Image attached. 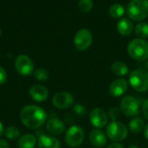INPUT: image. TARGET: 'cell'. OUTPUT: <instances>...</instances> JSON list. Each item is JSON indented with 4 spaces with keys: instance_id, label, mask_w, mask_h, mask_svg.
<instances>
[{
    "instance_id": "8",
    "label": "cell",
    "mask_w": 148,
    "mask_h": 148,
    "mask_svg": "<svg viewBox=\"0 0 148 148\" xmlns=\"http://www.w3.org/2000/svg\"><path fill=\"white\" fill-rule=\"evenodd\" d=\"M93 41V35L88 29L79 30L74 38V44L78 51H83L89 48Z\"/></svg>"
},
{
    "instance_id": "26",
    "label": "cell",
    "mask_w": 148,
    "mask_h": 148,
    "mask_svg": "<svg viewBox=\"0 0 148 148\" xmlns=\"http://www.w3.org/2000/svg\"><path fill=\"white\" fill-rule=\"evenodd\" d=\"M74 113L79 117H84L87 114V108L82 104H76L73 107Z\"/></svg>"
},
{
    "instance_id": "17",
    "label": "cell",
    "mask_w": 148,
    "mask_h": 148,
    "mask_svg": "<svg viewBox=\"0 0 148 148\" xmlns=\"http://www.w3.org/2000/svg\"><path fill=\"white\" fill-rule=\"evenodd\" d=\"M117 30L121 35L124 37L129 36L134 31V24L130 19L122 18L117 24Z\"/></svg>"
},
{
    "instance_id": "14",
    "label": "cell",
    "mask_w": 148,
    "mask_h": 148,
    "mask_svg": "<svg viewBox=\"0 0 148 148\" xmlns=\"http://www.w3.org/2000/svg\"><path fill=\"white\" fill-rule=\"evenodd\" d=\"M47 130L49 133L55 136H59L62 134L65 131V125L64 123L56 118H53L48 120L46 124Z\"/></svg>"
},
{
    "instance_id": "19",
    "label": "cell",
    "mask_w": 148,
    "mask_h": 148,
    "mask_svg": "<svg viewBox=\"0 0 148 148\" xmlns=\"http://www.w3.org/2000/svg\"><path fill=\"white\" fill-rule=\"evenodd\" d=\"M111 70L112 72L120 77L126 76L128 73V67L127 65L121 61H115L111 65Z\"/></svg>"
},
{
    "instance_id": "1",
    "label": "cell",
    "mask_w": 148,
    "mask_h": 148,
    "mask_svg": "<svg viewBox=\"0 0 148 148\" xmlns=\"http://www.w3.org/2000/svg\"><path fill=\"white\" fill-rule=\"evenodd\" d=\"M47 120V113L42 107L35 105L24 106L20 112V120L29 129L41 127Z\"/></svg>"
},
{
    "instance_id": "13",
    "label": "cell",
    "mask_w": 148,
    "mask_h": 148,
    "mask_svg": "<svg viewBox=\"0 0 148 148\" xmlns=\"http://www.w3.org/2000/svg\"><path fill=\"white\" fill-rule=\"evenodd\" d=\"M29 96L36 102H43L49 97V90L42 85H34L29 88Z\"/></svg>"
},
{
    "instance_id": "32",
    "label": "cell",
    "mask_w": 148,
    "mask_h": 148,
    "mask_svg": "<svg viewBox=\"0 0 148 148\" xmlns=\"http://www.w3.org/2000/svg\"><path fill=\"white\" fill-rule=\"evenodd\" d=\"M4 128H3V123L0 121V137L4 133Z\"/></svg>"
},
{
    "instance_id": "3",
    "label": "cell",
    "mask_w": 148,
    "mask_h": 148,
    "mask_svg": "<svg viewBox=\"0 0 148 148\" xmlns=\"http://www.w3.org/2000/svg\"><path fill=\"white\" fill-rule=\"evenodd\" d=\"M128 17L134 21H141L148 16V0H132L127 7Z\"/></svg>"
},
{
    "instance_id": "18",
    "label": "cell",
    "mask_w": 148,
    "mask_h": 148,
    "mask_svg": "<svg viewBox=\"0 0 148 148\" xmlns=\"http://www.w3.org/2000/svg\"><path fill=\"white\" fill-rule=\"evenodd\" d=\"M37 142L36 137L34 134H24L17 141V146L19 148H34Z\"/></svg>"
},
{
    "instance_id": "33",
    "label": "cell",
    "mask_w": 148,
    "mask_h": 148,
    "mask_svg": "<svg viewBox=\"0 0 148 148\" xmlns=\"http://www.w3.org/2000/svg\"><path fill=\"white\" fill-rule=\"evenodd\" d=\"M144 134H145V137L146 139L148 140V124L145 126V130H144Z\"/></svg>"
},
{
    "instance_id": "20",
    "label": "cell",
    "mask_w": 148,
    "mask_h": 148,
    "mask_svg": "<svg viewBox=\"0 0 148 148\" xmlns=\"http://www.w3.org/2000/svg\"><path fill=\"white\" fill-rule=\"evenodd\" d=\"M129 129L130 131L134 133V134H138L140 132L143 131V129H145V123L144 120L141 118H134L130 122H129Z\"/></svg>"
},
{
    "instance_id": "16",
    "label": "cell",
    "mask_w": 148,
    "mask_h": 148,
    "mask_svg": "<svg viewBox=\"0 0 148 148\" xmlns=\"http://www.w3.org/2000/svg\"><path fill=\"white\" fill-rule=\"evenodd\" d=\"M37 147L38 148H60V142L55 136L42 134L37 139Z\"/></svg>"
},
{
    "instance_id": "36",
    "label": "cell",
    "mask_w": 148,
    "mask_h": 148,
    "mask_svg": "<svg viewBox=\"0 0 148 148\" xmlns=\"http://www.w3.org/2000/svg\"><path fill=\"white\" fill-rule=\"evenodd\" d=\"M0 37H1V29H0Z\"/></svg>"
},
{
    "instance_id": "27",
    "label": "cell",
    "mask_w": 148,
    "mask_h": 148,
    "mask_svg": "<svg viewBox=\"0 0 148 148\" xmlns=\"http://www.w3.org/2000/svg\"><path fill=\"white\" fill-rule=\"evenodd\" d=\"M109 114H110V118L113 121H116V120L119 118L120 116V112L117 108H112L109 111Z\"/></svg>"
},
{
    "instance_id": "10",
    "label": "cell",
    "mask_w": 148,
    "mask_h": 148,
    "mask_svg": "<svg viewBox=\"0 0 148 148\" xmlns=\"http://www.w3.org/2000/svg\"><path fill=\"white\" fill-rule=\"evenodd\" d=\"M53 105L58 109H68L74 104V97L68 92H59L52 99Z\"/></svg>"
},
{
    "instance_id": "35",
    "label": "cell",
    "mask_w": 148,
    "mask_h": 148,
    "mask_svg": "<svg viewBox=\"0 0 148 148\" xmlns=\"http://www.w3.org/2000/svg\"><path fill=\"white\" fill-rule=\"evenodd\" d=\"M147 68L148 69V60H147Z\"/></svg>"
},
{
    "instance_id": "5",
    "label": "cell",
    "mask_w": 148,
    "mask_h": 148,
    "mask_svg": "<svg viewBox=\"0 0 148 148\" xmlns=\"http://www.w3.org/2000/svg\"><path fill=\"white\" fill-rule=\"evenodd\" d=\"M107 136L114 142L123 141L127 136V128L120 121H112L107 126Z\"/></svg>"
},
{
    "instance_id": "6",
    "label": "cell",
    "mask_w": 148,
    "mask_h": 148,
    "mask_svg": "<svg viewBox=\"0 0 148 148\" xmlns=\"http://www.w3.org/2000/svg\"><path fill=\"white\" fill-rule=\"evenodd\" d=\"M84 140V131L79 126H70L65 134L66 144L70 147H79Z\"/></svg>"
},
{
    "instance_id": "12",
    "label": "cell",
    "mask_w": 148,
    "mask_h": 148,
    "mask_svg": "<svg viewBox=\"0 0 148 148\" xmlns=\"http://www.w3.org/2000/svg\"><path fill=\"white\" fill-rule=\"evenodd\" d=\"M128 89V83L124 79H117L109 85V92L114 97L122 96Z\"/></svg>"
},
{
    "instance_id": "23",
    "label": "cell",
    "mask_w": 148,
    "mask_h": 148,
    "mask_svg": "<svg viewBox=\"0 0 148 148\" xmlns=\"http://www.w3.org/2000/svg\"><path fill=\"white\" fill-rule=\"evenodd\" d=\"M4 134L6 136L7 139L9 140H16L19 138L20 136V131L16 126H10L6 128V130L4 131Z\"/></svg>"
},
{
    "instance_id": "21",
    "label": "cell",
    "mask_w": 148,
    "mask_h": 148,
    "mask_svg": "<svg viewBox=\"0 0 148 148\" xmlns=\"http://www.w3.org/2000/svg\"><path fill=\"white\" fill-rule=\"evenodd\" d=\"M125 13L124 7L120 3H114L109 8V14L113 18H120Z\"/></svg>"
},
{
    "instance_id": "31",
    "label": "cell",
    "mask_w": 148,
    "mask_h": 148,
    "mask_svg": "<svg viewBox=\"0 0 148 148\" xmlns=\"http://www.w3.org/2000/svg\"><path fill=\"white\" fill-rule=\"evenodd\" d=\"M107 148H124L122 145H121L120 143L118 142H115V143H112L111 145H109Z\"/></svg>"
},
{
    "instance_id": "11",
    "label": "cell",
    "mask_w": 148,
    "mask_h": 148,
    "mask_svg": "<svg viewBox=\"0 0 148 148\" xmlns=\"http://www.w3.org/2000/svg\"><path fill=\"white\" fill-rule=\"evenodd\" d=\"M89 120L91 124L96 128H103L106 126L108 120L106 112L100 107H96L91 111Z\"/></svg>"
},
{
    "instance_id": "34",
    "label": "cell",
    "mask_w": 148,
    "mask_h": 148,
    "mask_svg": "<svg viewBox=\"0 0 148 148\" xmlns=\"http://www.w3.org/2000/svg\"><path fill=\"white\" fill-rule=\"evenodd\" d=\"M128 148H139L138 146H135V145H131V146H129Z\"/></svg>"
},
{
    "instance_id": "22",
    "label": "cell",
    "mask_w": 148,
    "mask_h": 148,
    "mask_svg": "<svg viewBox=\"0 0 148 148\" xmlns=\"http://www.w3.org/2000/svg\"><path fill=\"white\" fill-rule=\"evenodd\" d=\"M135 34L140 37V38H148V24L140 23L135 26Z\"/></svg>"
},
{
    "instance_id": "4",
    "label": "cell",
    "mask_w": 148,
    "mask_h": 148,
    "mask_svg": "<svg viewBox=\"0 0 148 148\" xmlns=\"http://www.w3.org/2000/svg\"><path fill=\"white\" fill-rule=\"evenodd\" d=\"M129 83L137 92H145L148 90V72L144 69L134 70L129 75Z\"/></svg>"
},
{
    "instance_id": "9",
    "label": "cell",
    "mask_w": 148,
    "mask_h": 148,
    "mask_svg": "<svg viewBox=\"0 0 148 148\" xmlns=\"http://www.w3.org/2000/svg\"><path fill=\"white\" fill-rule=\"evenodd\" d=\"M15 67L16 72L22 76H29L34 71V64L32 59L24 54L18 55L15 60Z\"/></svg>"
},
{
    "instance_id": "25",
    "label": "cell",
    "mask_w": 148,
    "mask_h": 148,
    "mask_svg": "<svg viewBox=\"0 0 148 148\" xmlns=\"http://www.w3.org/2000/svg\"><path fill=\"white\" fill-rule=\"evenodd\" d=\"M34 75H35V78L39 81H46L49 77V72L44 68L36 69L34 72Z\"/></svg>"
},
{
    "instance_id": "24",
    "label": "cell",
    "mask_w": 148,
    "mask_h": 148,
    "mask_svg": "<svg viewBox=\"0 0 148 148\" xmlns=\"http://www.w3.org/2000/svg\"><path fill=\"white\" fill-rule=\"evenodd\" d=\"M93 1L92 0H79L78 8L82 12L88 13L93 9Z\"/></svg>"
},
{
    "instance_id": "28",
    "label": "cell",
    "mask_w": 148,
    "mask_h": 148,
    "mask_svg": "<svg viewBox=\"0 0 148 148\" xmlns=\"http://www.w3.org/2000/svg\"><path fill=\"white\" fill-rule=\"evenodd\" d=\"M7 80V73H6V71L2 67L0 66V85H3Z\"/></svg>"
},
{
    "instance_id": "30",
    "label": "cell",
    "mask_w": 148,
    "mask_h": 148,
    "mask_svg": "<svg viewBox=\"0 0 148 148\" xmlns=\"http://www.w3.org/2000/svg\"><path fill=\"white\" fill-rule=\"evenodd\" d=\"M0 148H10L9 143L4 140H0Z\"/></svg>"
},
{
    "instance_id": "7",
    "label": "cell",
    "mask_w": 148,
    "mask_h": 148,
    "mask_svg": "<svg viewBox=\"0 0 148 148\" xmlns=\"http://www.w3.org/2000/svg\"><path fill=\"white\" fill-rule=\"evenodd\" d=\"M121 110L127 117H134L140 113V104L138 100L130 95L124 97L121 100Z\"/></svg>"
},
{
    "instance_id": "29",
    "label": "cell",
    "mask_w": 148,
    "mask_h": 148,
    "mask_svg": "<svg viewBox=\"0 0 148 148\" xmlns=\"http://www.w3.org/2000/svg\"><path fill=\"white\" fill-rule=\"evenodd\" d=\"M142 113L144 117L148 120V99H146L142 105Z\"/></svg>"
},
{
    "instance_id": "2",
    "label": "cell",
    "mask_w": 148,
    "mask_h": 148,
    "mask_svg": "<svg viewBox=\"0 0 148 148\" xmlns=\"http://www.w3.org/2000/svg\"><path fill=\"white\" fill-rule=\"evenodd\" d=\"M129 56L137 61H145L148 58V42L142 38H134L127 45Z\"/></svg>"
},
{
    "instance_id": "15",
    "label": "cell",
    "mask_w": 148,
    "mask_h": 148,
    "mask_svg": "<svg viewBox=\"0 0 148 148\" xmlns=\"http://www.w3.org/2000/svg\"><path fill=\"white\" fill-rule=\"evenodd\" d=\"M89 141L95 147H103L107 144V136L101 130L95 129L90 132Z\"/></svg>"
}]
</instances>
